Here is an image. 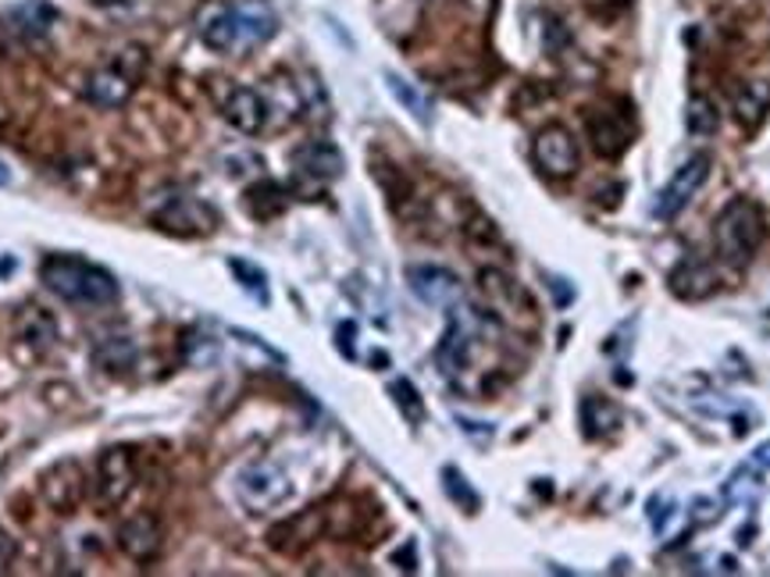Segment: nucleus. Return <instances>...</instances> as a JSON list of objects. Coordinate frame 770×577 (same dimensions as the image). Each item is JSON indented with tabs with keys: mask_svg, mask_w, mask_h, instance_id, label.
Returning <instances> with one entry per match:
<instances>
[{
	"mask_svg": "<svg viewBox=\"0 0 770 577\" xmlns=\"http://www.w3.org/2000/svg\"><path fill=\"white\" fill-rule=\"evenodd\" d=\"M40 278L54 296L65 303H83V307H104L118 296V282L111 271L100 264H89L83 257H65L54 254L40 264Z\"/></svg>",
	"mask_w": 770,
	"mask_h": 577,
	"instance_id": "obj_1",
	"label": "nucleus"
},
{
	"mask_svg": "<svg viewBox=\"0 0 770 577\" xmlns=\"http://www.w3.org/2000/svg\"><path fill=\"white\" fill-rule=\"evenodd\" d=\"M763 236H767V217L757 200L735 196L720 207L714 222V243H717V254L728 264L746 268V264L757 257V249L763 246Z\"/></svg>",
	"mask_w": 770,
	"mask_h": 577,
	"instance_id": "obj_2",
	"label": "nucleus"
},
{
	"mask_svg": "<svg viewBox=\"0 0 770 577\" xmlns=\"http://www.w3.org/2000/svg\"><path fill=\"white\" fill-rule=\"evenodd\" d=\"M236 495L250 513H268V510L286 503V499L292 495V485H289V474L282 471V467H275L268 460H257V463L243 467V471H239Z\"/></svg>",
	"mask_w": 770,
	"mask_h": 577,
	"instance_id": "obj_3",
	"label": "nucleus"
},
{
	"mask_svg": "<svg viewBox=\"0 0 770 577\" xmlns=\"http://www.w3.org/2000/svg\"><path fill=\"white\" fill-rule=\"evenodd\" d=\"M485 324L482 314H474L471 307H457L450 310V324H446V335L436 350V361L439 371L446 378H457L460 371L471 364V353H474V342H479V329Z\"/></svg>",
	"mask_w": 770,
	"mask_h": 577,
	"instance_id": "obj_4",
	"label": "nucleus"
},
{
	"mask_svg": "<svg viewBox=\"0 0 770 577\" xmlns=\"http://www.w3.org/2000/svg\"><path fill=\"white\" fill-rule=\"evenodd\" d=\"M532 161L546 179H571L578 171V143L564 125H546L535 132Z\"/></svg>",
	"mask_w": 770,
	"mask_h": 577,
	"instance_id": "obj_5",
	"label": "nucleus"
},
{
	"mask_svg": "<svg viewBox=\"0 0 770 577\" xmlns=\"http://www.w3.org/2000/svg\"><path fill=\"white\" fill-rule=\"evenodd\" d=\"M325 532H329V510L311 506V510L292 513V517H286L282 524H275L268 532V545L282 556H300L303 549H311Z\"/></svg>",
	"mask_w": 770,
	"mask_h": 577,
	"instance_id": "obj_6",
	"label": "nucleus"
},
{
	"mask_svg": "<svg viewBox=\"0 0 770 577\" xmlns=\"http://www.w3.org/2000/svg\"><path fill=\"white\" fill-rule=\"evenodd\" d=\"M706 179H710V158H706V153H696V158H688L682 168L674 171V179L664 185V190H660V196H656V217H664V222H674V217L688 207V200L703 190Z\"/></svg>",
	"mask_w": 770,
	"mask_h": 577,
	"instance_id": "obj_7",
	"label": "nucleus"
},
{
	"mask_svg": "<svg viewBox=\"0 0 770 577\" xmlns=\"http://www.w3.org/2000/svg\"><path fill=\"white\" fill-rule=\"evenodd\" d=\"M153 222H158V228L172 232V236H211L218 228V211L196 196H172Z\"/></svg>",
	"mask_w": 770,
	"mask_h": 577,
	"instance_id": "obj_8",
	"label": "nucleus"
},
{
	"mask_svg": "<svg viewBox=\"0 0 770 577\" xmlns=\"http://www.w3.org/2000/svg\"><path fill=\"white\" fill-rule=\"evenodd\" d=\"M47 506L57 513H72L79 510L83 495H86V474H83V463L79 460H57L47 474H43V485H40Z\"/></svg>",
	"mask_w": 770,
	"mask_h": 577,
	"instance_id": "obj_9",
	"label": "nucleus"
},
{
	"mask_svg": "<svg viewBox=\"0 0 770 577\" xmlns=\"http://www.w3.org/2000/svg\"><path fill=\"white\" fill-rule=\"evenodd\" d=\"M407 286L428 307H453L460 300V278L439 264H414L407 268Z\"/></svg>",
	"mask_w": 770,
	"mask_h": 577,
	"instance_id": "obj_10",
	"label": "nucleus"
},
{
	"mask_svg": "<svg viewBox=\"0 0 770 577\" xmlns=\"http://www.w3.org/2000/svg\"><path fill=\"white\" fill-rule=\"evenodd\" d=\"M136 485V457L129 446H111L104 449L100 457V503L104 506H118Z\"/></svg>",
	"mask_w": 770,
	"mask_h": 577,
	"instance_id": "obj_11",
	"label": "nucleus"
},
{
	"mask_svg": "<svg viewBox=\"0 0 770 577\" xmlns=\"http://www.w3.org/2000/svg\"><path fill=\"white\" fill-rule=\"evenodd\" d=\"M236 33H239V51H250L257 43H268L279 33V14L271 11L268 0H236L233 4Z\"/></svg>",
	"mask_w": 770,
	"mask_h": 577,
	"instance_id": "obj_12",
	"label": "nucleus"
},
{
	"mask_svg": "<svg viewBox=\"0 0 770 577\" xmlns=\"http://www.w3.org/2000/svg\"><path fill=\"white\" fill-rule=\"evenodd\" d=\"M268 100H265V93H257L250 86H236L233 93L225 97L222 104V115L225 121L233 125V129H239L243 136H257L260 129L268 125Z\"/></svg>",
	"mask_w": 770,
	"mask_h": 577,
	"instance_id": "obj_13",
	"label": "nucleus"
},
{
	"mask_svg": "<svg viewBox=\"0 0 770 577\" xmlns=\"http://www.w3.org/2000/svg\"><path fill=\"white\" fill-rule=\"evenodd\" d=\"M671 292L677 296V300H685V303H699L706 300V296H714L717 292V268L710 260H703V257H685L677 268L671 271Z\"/></svg>",
	"mask_w": 770,
	"mask_h": 577,
	"instance_id": "obj_14",
	"label": "nucleus"
},
{
	"mask_svg": "<svg viewBox=\"0 0 770 577\" xmlns=\"http://www.w3.org/2000/svg\"><path fill=\"white\" fill-rule=\"evenodd\" d=\"M161 542L164 535L153 513H136V517H129L118 527V549L129 559H136V564H150V559L161 553Z\"/></svg>",
	"mask_w": 770,
	"mask_h": 577,
	"instance_id": "obj_15",
	"label": "nucleus"
},
{
	"mask_svg": "<svg viewBox=\"0 0 770 577\" xmlns=\"http://www.w3.org/2000/svg\"><path fill=\"white\" fill-rule=\"evenodd\" d=\"M585 129H589L592 150L607 161H618L631 147V125L613 111H592L589 118H585Z\"/></svg>",
	"mask_w": 770,
	"mask_h": 577,
	"instance_id": "obj_16",
	"label": "nucleus"
},
{
	"mask_svg": "<svg viewBox=\"0 0 770 577\" xmlns=\"http://www.w3.org/2000/svg\"><path fill=\"white\" fill-rule=\"evenodd\" d=\"M196 33L211 51L218 54H243L239 51V33H236V19H233V4H211L200 11L196 19Z\"/></svg>",
	"mask_w": 770,
	"mask_h": 577,
	"instance_id": "obj_17",
	"label": "nucleus"
},
{
	"mask_svg": "<svg viewBox=\"0 0 770 577\" xmlns=\"http://www.w3.org/2000/svg\"><path fill=\"white\" fill-rule=\"evenodd\" d=\"M292 164H297L300 175L318 179V182H332V179L343 175V168H346L339 147L325 143V139H311V143L292 150Z\"/></svg>",
	"mask_w": 770,
	"mask_h": 577,
	"instance_id": "obj_18",
	"label": "nucleus"
},
{
	"mask_svg": "<svg viewBox=\"0 0 770 577\" xmlns=\"http://www.w3.org/2000/svg\"><path fill=\"white\" fill-rule=\"evenodd\" d=\"M132 83H136V75H129L115 61V65L97 68L94 75H89V79H86V97L94 100L97 107H121V104L132 97Z\"/></svg>",
	"mask_w": 770,
	"mask_h": 577,
	"instance_id": "obj_19",
	"label": "nucleus"
},
{
	"mask_svg": "<svg viewBox=\"0 0 770 577\" xmlns=\"http://www.w3.org/2000/svg\"><path fill=\"white\" fill-rule=\"evenodd\" d=\"M735 121L742 125L746 132H757L760 125L770 115V83L757 79V83H746L742 89L735 93Z\"/></svg>",
	"mask_w": 770,
	"mask_h": 577,
	"instance_id": "obj_20",
	"label": "nucleus"
},
{
	"mask_svg": "<svg viewBox=\"0 0 770 577\" xmlns=\"http://www.w3.org/2000/svg\"><path fill=\"white\" fill-rule=\"evenodd\" d=\"M57 19V11L51 0H22V4L11 8V29L25 40H43L51 33V25Z\"/></svg>",
	"mask_w": 770,
	"mask_h": 577,
	"instance_id": "obj_21",
	"label": "nucleus"
},
{
	"mask_svg": "<svg viewBox=\"0 0 770 577\" xmlns=\"http://www.w3.org/2000/svg\"><path fill=\"white\" fill-rule=\"evenodd\" d=\"M581 428L589 439H603L621 428V410L618 403H610L603 396H585L581 399Z\"/></svg>",
	"mask_w": 770,
	"mask_h": 577,
	"instance_id": "obj_22",
	"label": "nucleus"
},
{
	"mask_svg": "<svg viewBox=\"0 0 770 577\" xmlns=\"http://www.w3.org/2000/svg\"><path fill=\"white\" fill-rule=\"evenodd\" d=\"M94 361L104 374H129L136 367V361H140V353H136V342L126 339V335H111L104 339L100 346L94 350Z\"/></svg>",
	"mask_w": 770,
	"mask_h": 577,
	"instance_id": "obj_23",
	"label": "nucleus"
},
{
	"mask_svg": "<svg viewBox=\"0 0 770 577\" xmlns=\"http://www.w3.org/2000/svg\"><path fill=\"white\" fill-rule=\"evenodd\" d=\"M19 339L29 342V346H36V350H51L54 339H57V324H54V318L47 314V310L25 307L19 314Z\"/></svg>",
	"mask_w": 770,
	"mask_h": 577,
	"instance_id": "obj_24",
	"label": "nucleus"
},
{
	"mask_svg": "<svg viewBox=\"0 0 770 577\" xmlns=\"http://www.w3.org/2000/svg\"><path fill=\"white\" fill-rule=\"evenodd\" d=\"M286 204H289L286 190H282V185H275V182H260V185H254L250 193H246V211H250L254 217H260V222L282 214Z\"/></svg>",
	"mask_w": 770,
	"mask_h": 577,
	"instance_id": "obj_25",
	"label": "nucleus"
},
{
	"mask_svg": "<svg viewBox=\"0 0 770 577\" xmlns=\"http://www.w3.org/2000/svg\"><path fill=\"white\" fill-rule=\"evenodd\" d=\"M385 86H389L393 97H396L399 104H404V111H410L418 121H428V118H432V107H428L425 93H421L418 86H414V83H407L404 75L385 72Z\"/></svg>",
	"mask_w": 770,
	"mask_h": 577,
	"instance_id": "obj_26",
	"label": "nucleus"
},
{
	"mask_svg": "<svg viewBox=\"0 0 770 577\" xmlns=\"http://www.w3.org/2000/svg\"><path fill=\"white\" fill-rule=\"evenodd\" d=\"M720 125V115H717V104L706 100V97H692L688 107H685V129L692 136H714Z\"/></svg>",
	"mask_w": 770,
	"mask_h": 577,
	"instance_id": "obj_27",
	"label": "nucleus"
},
{
	"mask_svg": "<svg viewBox=\"0 0 770 577\" xmlns=\"http://www.w3.org/2000/svg\"><path fill=\"white\" fill-rule=\"evenodd\" d=\"M442 489L464 513H479L482 499H479V492L471 489V481L457 471V467H442Z\"/></svg>",
	"mask_w": 770,
	"mask_h": 577,
	"instance_id": "obj_28",
	"label": "nucleus"
},
{
	"mask_svg": "<svg viewBox=\"0 0 770 577\" xmlns=\"http://www.w3.org/2000/svg\"><path fill=\"white\" fill-rule=\"evenodd\" d=\"M228 268H233V275L239 278V286H243L246 292H250L257 303L268 307V300H271V296H268V278H265V271L257 268V264L236 257V260H228Z\"/></svg>",
	"mask_w": 770,
	"mask_h": 577,
	"instance_id": "obj_29",
	"label": "nucleus"
},
{
	"mask_svg": "<svg viewBox=\"0 0 770 577\" xmlns=\"http://www.w3.org/2000/svg\"><path fill=\"white\" fill-rule=\"evenodd\" d=\"M389 396H393L396 407L404 410V417L410 420V425H421V420H425V403H421V396H418V388H414L407 378H396V382L389 385Z\"/></svg>",
	"mask_w": 770,
	"mask_h": 577,
	"instance_id": "obj_30",
	"label": "nucleus"
},
{
	"mask_svg": "<svg viewBox=\"0 0 770 577\" xmlns=\"http://www.w3.org/2000/svg\"><path fill=\"white\" fill-rule=\"evenodd\" d=\"M728 499H735V503H752V499L760 495V478H757V467H738V471L731 474L728 481Z\"/></svg>",
	"mask_w": 770,
	"mask_h": 577,
	"instance_id": "obj_31",
	"label": "nucleus"
},
{
	"mask_svg": "<svg viewBox=\"0 0 770 577\" xmlns=\"http://www.w3.org/2000/svg\"><path fill=\"white\" fill-rule=\"evenodd\" d=\"M14 553H19V545H14V538L4 532V527H0V574H8Z\"/></svg>",
	"mask_w": 770,
	"mask_h": 577,
	"instance_id": "obj_32",
	"label": "nucleus"
},
{
	"mask_svg": "<svg viewBox=\"0 0 770 577\" xmlns=\"http://www.w3.org/2000/svg\"><path fill=\"white\" fill-rule=\"evenodd\" d=\"M353 324H339V350H343L346 356H353Z\"/></svg>",
	"mask_w": 770,
	"mask_h": 577,
	"instance_id": "obj_33",
	"label": "nucleus"
},
{
	"mask_svg": "<svg viewBox=\"0 0 770 577\" xmlns=\"http://www.w3.org/2000/svg\"><path fill=\"white\" fill-rule=\"evenodd\" d=\"M752 467H757V471H763V467H770V442H767V446H760L757 453H752Z\"/></svg>",
	"mask_w": 770,
	"mask_h": 577,
	"instance_id": "obj_34",
	"label": "nucleus"
},
{
	"mask_svg": "<svg viewBox=\"0 0 770 577\" xmlns=\"http://www.w3.org/2000/svg\"><path fill=\"white\" fill-rule=\"evenodd\" d=\"M11 182V171L4 168V161H0V185H8Z\"/></svg>",
	"mask_w": 770,
	"mask_h": 577,
	"instance_id": "obj_35",
	"label": "nucleus"
}]
</instances>
